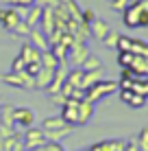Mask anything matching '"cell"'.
Returning a JSON list of instances; mask_svg holds the SVG:
<instances>
[{"label": "cell", "instance_id": "obj_1", "mask_svg": "<svg viewBox=\"0 0 148 151\" xmlns=\"http://www.w3.org/2000/svg\"><path fill=\"white\" fill-rule=\"evenodd\" d=\"M122 20L129 29L148 27V0H131L129 7L122 11Z\"/></svg>", "mask_w": 148, "mask_h": 151}, {"label": "cell", "instance_id": "obj_2", "mask_svg": "<svg viewBox=\"0 0 148 151\" xmlns=\"http://www.w3.org/2000/svg\"><path fill=\"white\" fill-rule=\"evenodd\" d=\"M113 92H118V81L100 79V81H96L94 86H89L87 90H85V99L91 101V103H98V101H103L105 96L113 94Z\"/></svg>", "mask_w": 148, "mask_h": 151}, {"label": "cell", "instance_id": "obj_3", "mask_svg": "<svg viewBox=\"0 0 148 151\" xmlns=\"http://www.w3.org/2000/svg\"><path fill=\"white\" fill-rule=\"evenodd\" d=\"M44 142H48V140H46L42 127H35V125H30V127L24 129V134H22V145L26 147V151H33V149L42 147Z\"/></svg>", "mask_w": 148, "mask_h": 151}, {"label": "cell", "instance_id": "obj_4", "mask_svg": "<svg viewBox=\"0 0 148 151\" xmlns=\"http://www.w3.org/2000/svg\"><path fill=\"white\" fill-rule=\"evenodd\" d=\"M2 81L7 83V86H11V88H22V90H26V88H35V77H30L26 70H22V72H9V75L2 77Z\"/></svg>", "mask_w": 148, "mask_h": 151}, {"label": "cell", "instance_id": "obj_5", "mask_svg": "<svg viewBox=\"0 0 148 151\" xmlns=\"http://www.w3.org/2000/svg\"><path fill=\"white\" fill-rule=\"evenodd\" d=\"M13 125L20 129L35 125V112L30 107H13Z\"/></svg>", "mask_w": 148, "mask_h": 151}, {"label": "cell", "instance_id": "obj_6", "mask_svg": "<svg viewBox=\"0 0 148 151\" xmlns=\"http://www.w3.org/2000/svg\"><path fill=\"white\" fill-rule=\"evenodd\" d=\"M79 103H81V101L68 99V101L61 105V114H59V116L63 118L68 125H72V127H76V125H79Z\"/></svg>", "mask_w": 148, "mask_h": 151}, {"label": "cell", "instance_id": "obj_7", "mask_svg": "<svg viewBox=\"0 0 148 151\" xmlns=\"http://www.w3.org/2000/svg\"><path fill=\"white\" fill-rule=\"evenodd\" d=\"M20 20H22L20 9H15V7H4V9H0V24H2L7 31H13L15 24H18Z\"/></svg>", "mask_w": 148, "mask_h": 151}, {"label": "cell", "instance_id": "obj_8", "mask_svg": "<svg viewBox=\"0 0 148 151\" xmlns=\"http://www.w3.org/2000/svg\"><path fill=\"white\" fill-rule=\"evenodd\" d=\"M89 50L87 46H85V42H74L72 46H70V53H68V61H72L74 66H81L85 59H87Z\"/></svg>", "mask_w": 148, "mask_h": 151}, {"label": "cell", "instance_id": "obj_9", "mask_svg": "<svg viewBox=\"0 0 148 151\" xmlns=\"http://www.w3.org/2000/svg\"><path fill=\"white\" fill-rule=\"evenodd\" d=\"M120 99H122V103H126L133 110H140V107L146 105V99L142 94H137V92H133V90H120Z\"/></svg>", "mask_w": 148, "mask_h": 151}, {"label": "cell", "instance_id": "obj_10", "mask_svg": "<svg viewBox=\"0 0 148 151\" xmlns=\"http://www.w3.org/2000/svg\"><path fill=\"white\" fill-rule=\"evenodd\" d=\"M57 70V68H55ZM55 70L52 68H39V72L35 75V88L37 90H48V86L52 83V77H55Z\"/></svg>", "mask_w": 148, "mask_h": 151}, {"label": "cell", "instance_id": "obj_11", "mask_svg": "<svg viewBox=\"0 0 148 151\" xmlns=\"http://www.w3.org/2000/svg\"><path fill=\"white\" fill-rule=\"evenodd\" d=\"M28 37H30V44H33L35 48H39V50H42V53H44V50H48V48H50L48 35H46L44 31H39V29H30Z\"/></svg>", "mask_w": 148, "mask_h": 151}, {"label": "cell", "instance_id": "obj_12", "mask_svg": "<svg viewBox=\"0 0 148 151\" xmlns=\"http://www.w3.org/2000/svg\"><path fill=\"white\" fill-rule=\"evenodd\" d=\"M94 107H96V103L87 101V99H83V101L79 103V125H87L91 121V116H94Z\"/></svg>", "mask_w": 148, "mask_h": 151}, {"label": "cell", "instance_id": "obj_13", "mask_svg": "<svg viewBox=\"0 0 148 151\" xmlns=\"http://www.w3.org/2000/svg\"><path fill=\"white\" fill-rule=\"evenodd\" d=\"M20 57L24 59V64H30V61H39V59H42V50L35 48L30 42H24V44H22V50H20Z\"/></svg>", "mask_w": 148, "mask_h": 151}, {"label": "cell", "instance_id": "obj_14", "mask_svg": "<svg viewBox=\"0 0 148 151\" xmlns=\"http://www.w3.org/2000/svg\"><path fill=\"white\" fill-rule=\"evenodd\" d=\"M109 31H111V27L105 22V20H98V18H96L94 22L89 24V33H91V37H96L98 42H103V40L107 37V33H109Z\"/></svg>", "mask_w": 148, "mask_h": 151}, {"label": "cell", "instance_id": "obj_15", "mask_svg": "<svg viewBox=\"0 0 148 151\" xmlns=\"http://www.w3.org/2000/svg\"><path fill=\"white\" fill-rule=\"evenodd\" d=\"M87 151H124V140H103L91 145Z\"/></svg>", "mask_w": 148, "mask_h": 151}, {"label": "cell", "instance_id": "obj_16", "mask_svg": "<svg viewBox=\"0 0 148 151\" xmlns=\"http://www.w3.org/2000/svg\"><path fill=\"white\" fill-rule=\"evenodd\" d=\"M70 134H72V127L65 125V127H61V129H48V132H44V136H46L48 142H61V140L68 138Z\"/></svg>", "mask_w": 148, "mask_h": 151}, {"label": "cell", "instance_id": "obj_17", "mask_svg": "<svg viewBox=\"0 0 148 151\" xmlns=\"http://www.w3.org/2000/svg\"><path fill=\"white\" fill-rule=\"evenodd\" d=\"M129 68L133 70L137 77H144V75H148V57L133 55V61H131V66H129Z\"/></svg>", "mask_w": 148, "mask_h": 151}, {"label": "cell", "instance_id": "obj_18", "mask_svg": "<svg viewBox=\"0 0 148 151\" xmlns=\"http://www.w3.org/2000/svg\"><path fill=\"white\" fill-rule=\"evenodd\" d=\"M0 125H4V127H9V129H15V125H13V105H9V103H2V105H0Z\"/></svg>", "mask_w": 148, "mask_h": 151}, {"label": "cell", "instance_id": "obj_19", "mask_svg": "<svg viewBox=\"0 0 148 151\" xmlns=\"http://www.w3.org/2000/svg\"><path fill=\"white\" fill-rule=\"evenodd\" d=\"M83 77H85V70L81 68V66H76V68H72V70H68V81L72 88H81L83 90Z\"/></svg>", "mask_w": 148, "mask_h": 151}, {"label": "cell", "instance_id": "obj_20", "mask_svg": "<svg viewBox=\"0 0 148 151\" xmlns=\"http://www.w3.org/2000/svg\"><path fill=\"white\" fill-rule=\"evenodd\" d=\"M105 77V68H96V70H85L83 77V90H87L89 86H94L96 81H100Z\"/></svg>", "mask_w": 148, "mask_h": 151}, {"label": "cell", "instance_id": "obj_21", "mask_svg": "<svg viewBox=\"0 0 148 151\" xmlns=\"http://www.w3.org/2000/svg\"><path fill=\"white\" fill-rule=\"evenodd\" d=\"M131 90L137 92V94H142L144 99H148V75H144V77H135V79H133V86H131Z\"/></svg>", "mask_w": 148, "mask_h": 151}, {"label": "cell", "instance_id": "obj_22", "mask_svg": "<svg viewBox=\"0 0 148 151\" xmlns=\"http://www.w3.org/2000/svg\"><path fill=\"white\" fill-rule=\"evenodd\" d=\"M65 125L68 123H65L61 116H48V118L42 121V129L44 132H48V129H61V127H65ZM70 127H72V125H70Z\"/></svg>", "mask_w": 148, "mask_h": 151}, {"label": "cell", "instance_id": "obj_23", "mask_svg": "<svg viewBox=\"0 0 148 151\" xmlns=\"http://www.w3.org/2000/svg\"><path fill=\"white\" fill-rule=\"evenodd\" d=\"M131 53H133V55H142V57H148V42L146 40L131 37Z\"/></svg>", "mask_w": 148, "mask_h": 151}, {"label": "cell", "instance_id": "obj_24", "mask_svg": "<svg viewBox=\"0 0 148 151\" xmlns=\"http://www.w3.org/2000/svg\"><path fill=\"white\" fill-rule=\"evenodd\" d=\"M50 53L57 57L59 61H68V53H70V48H68L65 44H61V42H55V44H50Z\"/></svg>", "mask_w": 148, "mask_h": 151}, {"label": "cell", "instance_id": "obj_25", "mask_svg": "<svg viewBox=\"0 0 148 151\" xmlns=\"http://www.w3.org/2000/svg\"><path fill=\"white\" fill-rule=\"evenodd\" d=\"M39 64H42L44 68H52V70H55V68L61 64V61H59L52 53H50V48H48V50H44V53H42V59H39Z\"/></svg>", "mask_w": 148, "mask_h": 151}, {"label": "cell", "instance_id": "obj_26", "mask_svg": "<svg viewBox=\"0 0 148 151\" xmlns=\"http://www.w3.org/2000/svg\"><path fill=\"white\" fill-rule=\"evenodd\" d=\"M81 68H83V70H96V68H103V61H100L96 55H87V59L81 64Z\"/></svg>", "mask_w": 148, "mask_h": 151}, {"label": "cell", "instance_id": "obj_27", "mask_svg": "<svg viewBox=\"0 0 148 151\" xmlns=\"http://www.w3.org/2000/svg\"><path fill=\"white\" fill-rule=\"evenodd\" d=\"M30 29H33V27H28V22H24V20H20V22L15 24V29L11 31V33H13V35H18V37H28Z\"/></svg>", "mask_w": 148, "mask_h": 151}, {"label": "cell", "instance_id": "obj_28", "mask_svg": "<svg viewBox=\"0 0 148 151\" xmlns=\"http://www.w3.org/2000/svg\"><path fill=\"white\" fill-rule=\"evenodd\" d=\"M131 61H133V53H129V50L118 53V64H120V68H129Z\"/></svg>", "mask_w": 148, "mask_h": 151}, {"label": "cell", "instance_id": "obj_29", "mask_svg": "<svg viewBox=\"0 0 148 151\" xmlns=\"http://www.w3.org/2000/svg\"><path fill=\"white\" fill-rule=\"evenodd\" d=\"M118 40H120V33H118V31H109V33H107V37H105L103 42H105L107 48H115Z\"/></svg>", "mask_w": 148, "mask_h": 151}, {"label": "cell", "instance_id": "obj_30", "mask_svg": "<svg viewBox=\"0 0 148 151\" xmlns=\"http://www.w3.org/2000/svg\"><path fill=\"white\" fill-rule=\"evenodd\" d=\"M137 145H140L142 151H148V127H144L137 136Z\"/></svg>", "mask_w": 148, "mask_h": 151}, {"label": "cell", "instance_id": "obj_31", "mask_svg": "<svg viewBox=\"0 0 148 151\" xmlns=\"http://www.w3.org/2000/svg\"><path fill=\"white\" fill-rule=\"evenodd\" d=\"M33 151H65V149L61 147V142H44L42 147H37Z\"/></svg>", "mask_w": 148, "mask_h": 151}, {"label": "cell", "instance_id": "obj_32", "mask_svg": "<svg viewBox=\"0 0 148 151\" xmlns=\"http://www.w3.org/2000/svg\"><path fill=\"white\" fill-rule=\"evenodd\" d=\"M2 2L11 4V7H22V9H26V7H30V4H35L37 0H2Z\"/></svg>", "mask_w": 148, "mask_h": 151}, {"label": "cell", "instance_id": "obj_33", "mask_svg": "<svg viewBox=\"0 0 148 151\" xmlns=\"http://www.w3.org/2000/svg\"><path fill=\"white\" fill-rule=\"evenodd\" d=\"M129 2L131 0H111V9H113V11H124L126 7H129Z\"/></svg>", "mask_w": 148, "mask_h": 151}, {"label": "cell", "instance_id": "obj_34", "mask_svg": "<svg viewBox=\"0 0 148 151\" xmlns=\"http://www.w3.org/2000/svg\"><path fill=\"white\" fill-rule=\"evenodd\" d=\"M24 68H26V64H24V59L18 55V57L13 59V64H11V72H22Z\"/></svg>", "mask_w": 148, "mask_h": 151}, {"label": "cell", "instance_id": "obj_35", "mask_svg": "<svg viewBox=\"0 0 148 151\" xmlns=\"http://www.w3.org/2000/svg\"><path fill=\"white\" fill-rule=\"evenodd\" d=\"M96 20V15L91 9H85V11H81V22H85V24H91Z\"/></svg>", "mask_w": 148, "mask_h": 151}, {"label": "cell", "instance_id": "obj_36", "mask_svg": "<svg viewBox=\"0 0 148 151\" xmlns=\"http://www.w3.org/2000/svg\"><path fill=\"white\" fill-rule=\"evenodd\" d=\"M39 68H42V64H39V61H30V64H26V68H24V70H26L30 77H35V75L39 72Z\"/></svg>", "mask_w": 148, "mask_h": 151}, {"label": "cell", "instance_id": "obj_37", "mask_svg": "<svg viewBox=\"0 0 148 151\" xmlns=\"http://www.w3.org/2000/svg\"><path fill=\"white\" fill-rule=\"evenodd\" d=\"M124 151H142V149L137 145V140H129V142H124Z\"/></svg>", "mask_w": 148, "mask_h": 151}, {"label": "cell", "instance_id": "obj_38", "mask_svg": "<svg viewBox=\"0 0 148 151\" xmlns=\"http://www.w3.org/2000/svg\"><path fill=\"white\" fill-rule=\"evenodd\" d=\"M39 7H59V0H37Z\"/></svg>", "mask_w": 148, "mask_h": 151}, {"label": "cell", "instance_id": "obj_39", "mask_svg": "<svg viewBox=\"0 0 148 151\" xmlns=\"http://www.w3.org/2000/svg\"><path fill=\"white\" fill-rule=\"evenodd\" d=\"M52 101L57 103V105H63V103L68 101V99H65L63 94H61V92H55V94H52Z\"/></svg>", "mask_w": 148, "mask_h": 151}, {"label": "cell", "instance_id": "obj_40", "mask_svg": "<svg viewBox=\"0 0 148 151\" xmlns=\"http://www.w3.org/2000/svg\"><path fill=\"white\" fill-rule=\"evenodd\" d=\"M13 151H26V147H24L22 142H18V145H15V147H13Z\"/></svg>", "mask_w": 148, "mask_h": 151}, {"label": "cell", "instance_id": "obj_41", "mask_svg": "<svg viewBox=\"0 0 148 151\" xmlns=\"http://www.w3.org/2000/svg\"><path fill=\"white\" fill-rule=\"evenodd\" d=\"M0 151H4V149H2V147H0Z\"/></svg>", "mask_w": 148, "mask_h": 151}]
</instances>
